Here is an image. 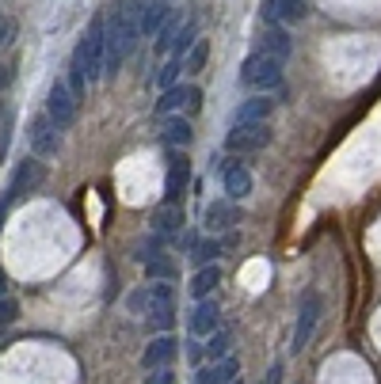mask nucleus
<instances>
[{
    "instance_id": "nucleus-1",
    "label": "nucleus",
    "mask_w": 381,
    "mask_h": 384,
    "mask_svg": "<svg viewBox=\"0 0 381 384\" xmlns=\"http://www.w3.org/2000/svg\"><path fill=\"white\" fill-rule=\"evenodd\" d=\"M104 34H107V77H115V72L123 69V61L134 53L137 39H142L137 15H134V8H130V0H118V4L107 12Z\"/></svg>"
},
{
    "instance_id": "nucleus-2",
    "label": "nucleus",
    "mask_w": 381,
    "mask_h": 384,
    "mask_svg": "<svg viewBox=\"0 0 381 384\" xmlns=\"http://www.w3.org/2000/svg\"><path fill=\"white\" fill-rule=\"evenodd\" d=\"M73 72H80L88 84L107 77V34H104V20H92L85 42L73 53Z\"/></svg>"
},
{
    "instance_id": "nucleus-3",
    "label": "nucleus",
    "mask_w": 381,
    "mask_h": 384,
    "mask_svg": "<svg viewBox=\"0 0 381 384\" xmlns=\"http://www.w3.org/2000/svg\"><path fill=\"white\" fill-rule=\"evenodd\" d=\"M130 312L137 316H149L156 327H168L172 324V308H175V289L168 282H153V286H142L130 293Z\"/></svg>"
},
{
    "instance_id": "nucleus-4",
    "label": "nucleus",
    "mask_w": 381,
    "mask_h": 384,
    "mask_svg": "<svg viewBox=\"0 0 381 384\" xmlns=\"http://www.w3.org/2000/svg\"><path fill=\"white\" fill-rule=\"evenodd\" d=\"M240 80L248 84V88H278L282 84V61H275L271 53H252L244 65H240Z\"/></svg>"
},
{
    "instance_id": "nucleus-5",
    "label": "nucleus",
    "mask_w": 381,
    "mask_h": 384,
    "mask_svg": "<svg viewBox=\"0 0 381 384\" xmlns=\"http://www.w3.org/2000/svg\"><path fill=\"white\" fill-rule=\"evenodd\" d=\"M267 141H271V126L267 122H233L225 148L229 153H259V148H267Z\"/></svg>"
},
{
    "instance_id": "nucleus-6",
    "label": "nucleus",
    "mask_w": 381,
    "mask_h": 384,
    "mask_svg": "<svg viewBox=\"0 0 381 384\" xmlns=\"http://www.w3.org/2000/svg\"><path fill=\"white\" fill-rule=\"evenodd\" d=\"M320 312H324V301H320V293H305L301 297V305H297V327H294V354H301L305 346H309L313 339V331H317V324H320Z\"/></svg>"
},
{
    "instance_id": "nucleus-7",
    "label": "nucleus",
    "mask_w": 381,
    "mask_h": 384,
    "mask_svg": "<svg viewBox=\"0 0 381 384\" xmlns=\"http://www.w3.org/2000/svg\"><path fill=\"white\" fill-rule=\"evenodd\" d=\"M77 110H80V99L73 96L69 84L58 80L50 88V96H46V115L54 118V126H58V129H69L73 122H77Z\"/></svg>"
},
{
    "instance_id": "nucleus-8",
    "label": "nucleus",
    "mask_w": 381,
    "mask_h": 384,
    "mask_svg": "<svg viewBox=\"0 0 381 384\" xmlns=\"http://www.w3.org/2000/svg\"><path fill=\"white\" fill-rule=\"evenodd\" d=\"M199 103H202V96H199V88H194V84H175V88H168L161 96L156 110H161V115H175V110H187V115H194V110H199Z\"/></svg>"
},
{
    "instance_id": "nucleus-9",
    "label": "nucleus",
    "mask_w": 381,
    "mask_h": 384,
    "mask_svg": "<svg viewBox=\"0 0 381 384\" xmlns=\"http://www.w3.org/2000/svg\"><path fill=\"white\" fill-rule=\"evenodd\" d=\"M263 15H267V23H275V27L301 23L305 15H309V4H305V0H267Z\"/></svg>"
},
{
    "instance_id": "nucleus-10",
    "label": "nucleus",
    "mask_w": 381,
    "mask_h": 384,
    "mask_svg": "<svg viewBox=\"0 0 381 384\" xmlns=\"http://www.w3.org/2000/svg\"><path fill=\"white\" fill-rule=\"evenodd\" d=\"M31 148H35V156H54L58 153V126H54V118L50 115H39L31 122Z\"/></svg>"
},
{
    "instance_id": "nucleus-11",
    "label": "nucleus",
    "mask_w": 381,
    "mask_h": 384,
    "mask_svg": "<svg viewBox=\"0 0 381 384\" xmlns=\"http://www.w3.org/2000/svg\"><path fill=\"white\" fill-rule=\"evenodd\" d=\"M42 175H46V167L39 164V156H31V160H23V167H20V172H15L12 186H8V198H20V194H31L35 186L42 183Z\"/></svg>"
},
{
    "instance_id": "nucleus-12",
    "label": "nucleus",
    "mask_w": 381,
    "mask_h": 384,
    "mask_svg": "<svg viewBox=\"0 0 381 384\" xmlns=\"http://www.w3.org/2000/svg\"><path fill=\"white\" fill-rule=\"evenodd\" d=\"M175 350H180V343H175L172 335H161V339H153L145 346L142 365H145V369H164L168 361H175Z\"/></svg>"
},
{
    "instance_id": "nucleus-13",
    "label": "nucleus",
    "mask_w": 381,
    "mask_h": 384,
    "mask_svg": "<svg viewBox=\"0 0 381 384\" xmlns=\"http://www.w3.org/2000/svg\"><path fill=\"white\" fill-rule=\"evenodd\" d=\"M237 205H229V202H210L206 210H202V224H206V232H225V229H233L237 224Z\"/></svg>"
},
{
    "instance_id": "nucleus-14",
    "label": "nucleus",
    "mask_w": 381,
    "mask_h": 384,
    "mask_svg": "<svg viewBox=\"0 0 381 384\" xmlns=\"http://www.w3.org/2000/svg\"><path fill=\"white\" fill-rule=\"evenodd\" d=\"M187 179H191V160L183 153L172 156V167H168V186H164V194H168V202H180L183 191H187Z\"/></svg>"
},
{
    "instance_id": "nucleus-15",
    "label": "nucleus",
    "mask_w": 381,
    "mask_h": 384,
    "mask_svg": "<svg viewBox=\"0 0 381 384\" xmlns=\"http://www.w3.org/2000/svg\"><path fill=\"white\" fill-rule=\"evenodd\" d=\"M161 141L168 148H187L191 145V122L180 115H164L161 122Z\"/></svg>"
},
{
    "instance_id": "nucleus-16",
    "label": "nucleus",
    "mask_w": 381,
    "mask_h": 384,
    "mask_svg": "<svg viewBox=\"0 0 381 384\" xmlns=\"http://www.w3.org/2000/svg\"><path fill=\"white\" fill-rule=\"evenodd\" d=\"M218 331V305L210 301V297H202L199 305H194L191 312V335H199V339H206V335Z\"/></svg>"
},
{
    "instance_id": "nucleus-17",
    "label": "nucleus",
    "mask_w": 381,
    "mask_h": 384,
    "mask_svg": "<svg viewBox=\"0 0 381 384\" xmlns=\"http://www.w3.org/2000/svg\"><path fill=\"white\" fill-rule=\"evenodd\" d=\"M237 377H240V361L237 358H221V361L206 365V369H199V380L194 384H233Z\"/></svg>"
},
{
    "instance_id": "nucleus-18",
    "label": "nucleus",
    "mask_w": 381,
    "mask_h": 384,
    "mask_svg": "<svg viewBox=\"0 0 381 384\" xmlns=\"http://www.w3.org/2000/svg\"><path fill=\"white\" fill-rule=\"evenodd\" d=\"M180 229H183V210L175 202H164L161 210L153 213V232H161V236H175Z\"/></svg>"
},
{
    "instance_id": "nucleus-19",
    "label": "nucleus",
    "mask_w": 381,
    "mask_h": 384,
    "mask_svg": "<svg viewBox=\"0 0 381 384\" xmlns=\"http://www.w3.org/2000/svg\"><path fill=\"white\" fill-rule=\"evenodd\" d=\"M221 179H225V194H229V198H244V194H252V175H248L244 164H229Z\"/></svg>"
},
{
    "instance_id": "nucleus-20",
    "label": "nucleus",
    "mask_w": 381,
    "mask_h": 384,
    "mask_svg": "<svg viewBox=\"0 0 381 384\" xmlns=\"http://www.w3.org/2000/svg\"><path fill=\"white\" fill-rule=\"evenodd\" d=\"M259 50H263V53H271L275 61H286V58H290V50H294V46H290V39H286V31H282V27H267V31H263V39H259Z\"/></svg>"
},
{
    "instance_id": "nucleus-21",
    "label": "nucleus",
    "mask_w": 381,
    "mask_h": 384,
    "mask_svg": "<svg viewBox=\"0 0 381 384\" xmlns=\"http://www.w3.org/2000/svg\"><path fill=\"white\" fill-rule=\"evenodd\" d=\"M187 20H191L187 12H172L168 20H164V27L156 31V50H161V53H168L172 46H175V39H180V31L187 27Z\"/></svg>"
},
{
    "instance_id": "nucleus-22",
    "label": "nucleus",
    "mask_w": 381,
    "mask_h": 384,
    "mask_svg": "<svg viewBox=\"0 0 381 384\" xmlns=\"http://www.w3.org/2000/svg\"><path fill=\"white\" fill-rule=\"evenodd\" d=\"M271 110H275V103H271V99L256 96V99L240 103V110H237V122H267V118H271Z\"/></svg>"
},
{
    "instance_id": "nucleus-23",
    "label": "nucleus",
    "mask_w": 381,
    "mask_h": 384,
    "mask_svg": "<svg viewBox=\"0 0 381 384\" xmlns=\"http://www.w3.org/2000/svg\"><path fill=\"white\" fill-rule=\"evenodd\" d=\"M218 282H221V270L213 267V263L210 267H199V274H194V282H191V293L202 301V297H210L213 289H218Z\"/></svg>"
},
{
    "instance_id": "nucleus-24",
    "label": "nucleus",
    "mask_w": 381,
    "mask_h": 384,
    "mask_svg": "<svg viewBox=\"0 0 381 384\" xmlns=\"http://www.w3.org/2000/svg\"><path fill=\"white\" fill-rule=\"evenodd\" d=\"M145 274L153 278V282H168V278H175V259H168V255L149 259V263H145Z\"/></svg>"
},
{
    "instance_id": "nucleus-25",
    "label": "nucleus",
    "mask_w": 381,
    "mask_h": 384,
    "mask_svg": "<svg viewBox=\"0 0 381 384\" xmlns=\"http://www.w3.org/2000/svg\"><path fill=\"white\" fill-rule=\"evenodd\" d=\"M183 69H187V65H183V58H172V61L164 65L161 72H156V84H161L164 91H168V88H175V77H180Z\"/></svg>"
},
{
    "instance_id": "nucleus-26",
    "label": "nucleus",
    "mask_w": 381,
    "mask_h": 384,
    "mask_svg": "<svg viewBox=\"0 0 381 384\" xmlns=\"http://www.w3.org/2000/svg\"><path fill=\"white\" fill-rule=\"evenodd\" d=\"M194 34H199V20H187V27L180 31V39H175V46H172V53L175 58H183V53L194 46Z\"/></svg>"
},
{
    "instance_id": "nucleus-27",
    "label": "nucleus",
    "mask_w": 381,
    "mask_h": 384,
    "mask_svg": "<svg viewBox=\"0 0 381 384\" xmlns=\"http://www.w3.org/2000/svg\"><path fill=\"white\" fill-rule=\"evenodd\" d=\"M229 354V335H221V331H213L210 335V343H206V358H213V361H221Z\"/></svg>"
},
{
    "instance_id": "nucleus-28",
    "label": "nucleus",
    "mask_w": 381,
    "mask_h": 384,
    "mask_svg": "<svg viewBox=\"0 0 381 384\" xmlns=\"http://www.w3.org/2000/svg\"><path fill=\"white\" fill-rule=\"evenodd\" d=\"M206 58H210V46H206V42H194V46H191V53H187V61H183V65H187V72H199L202 65H206Z\"/></svg>"
},
{
    "instance_id": "nucleus-29",
    "label": "nucleus",
    "mask_w": 381,
    "mask_h": 384,
    "mask_svg": "<svg viewBox=\"0 0 381 384\" xmlns=\"http://www.w3.org/2000/svg\"><path fill=\"white\" fill-rule=\"evenodd\" d=\"M213 259H218V243H213V240L194 243V263H199V267H210Z\"/></svg>"
},
{
    "instance_id": "nucleus-30",
    "label": "nucleus",
    "mask_w": 381,
    "mask_h": 384,
    "mask_svg": "<svg viewBox=\"0 0 381 384\" xmlns=\"http://www.w3.org/2000/svg\"><path fill=\"white\" fill-rule=\"evenodd\" d=\"M15 316H20V305L12 297H0V324H12Z\"/></svg>"
},
{
    "instance_id": "nucleus-31",
    "label": "nucleus",
    "mask_w": 381,
    "mask_h": 384,
    "mask_svg": "<svg viewBox=\"0 0 381 384\" xmlns=\"http://www.w3.org/2000/svg\"><path fill=\"white\" fill-rule=\"evenodd\" d=\"M145 384H175V373L172 369H153L145 377Z\"/></svg>"
},
{
    "instance_id": "nucleus-32",
    "label": "nucleus",
    "mask_w": 381,
    "mask_h": 384,
    "mask_svg": "<svg viewBox=\"0 0 381 384\" xmlns=\"http://www.w3.org/2000/svg\"><path fill=\"white\" fill-rule=\"evenodd\" d=\"M263 384H282V369H278V365H275V369L267 373V380H263Z\"/></svg>"
},
{
    "instance_id": "nucleus-33",
    "label": "nucleus",
    "mask_w": 381,
    "mask_h": 384,
    "mask_svg": "<svg viewBox=\"0 0 381 384\" xmlns=\"http://www.w3.org/2000/svg\"><path fill=\"white\" fill-rule=\"evenodd\" d=\"M4 84H8V69H0V88H4Z\"/></svg>"
},
{
    "instance_id": "nucleus-34",
    "label": "nucleus",
    "mask_w": 381,
    "mask_h": 384,
    "mask_svg": "<svg viewBox=\"0 0 381 384\" xmlns=\"http://www.w3.org/2000/svg\"><path fill=\"white\" fill-rule=\"evenodd\" d=\"M0 115H4V107H0Z\"/></svg>"
}]
</instances>
